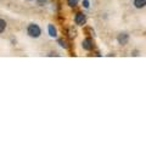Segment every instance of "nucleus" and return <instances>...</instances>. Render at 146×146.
<instances>
[{"label": "nucleus", "mask_w": 146, "mask_h": 146, "mask_svg": "<svg viewBox=\"0 0 146 146\" xmlns=\"http://www.w3.org/2000/svg\"><path fill=\"white\" fill-rule=\"evenodd\" d=\"M27 35L33 39H36L42 35V28L36 23H29L27 27Z\"/></svg>", "instance_id": "f257e3e1"}, {"label": "nucleus", "mask_w": 146, "mask_h": 146, "mask_svg": "<svg viewBox=\"0 0 146 146\" xmlns=\"http://www.w3.org/2000/svg\"><path fill=\"white\" fill-rule=\"evenodd\" d=\"M74 23L77 26H84L86 23V16L83 12H77L74 15Z\"/></svg>", "instance_id": "f03ea898"}, {"label": "nucleus", "mask_w": 146, "mask_h": 146, "mask_svg": "<svg viewBox=\"0 0 146 146\" xmlns=\"http://www.w3.org/2000/svg\"><path fill=\"white\" fill-rule=\"evenodd\" d=\"M82 48L86 51H91L94 49V40L91 38H85L83 42H82Z\"/></svg>", "instance_id": "7ed1b4c3"}, {"label": "nucleus", "mask_w": 146, "mask_h": 146, "mask_svg": "<svg viewBox=\"0 0 146 146\" xmlns=\"http://www.w3.org/2000/svg\"><path fill=\"white\" fill-rule=\"evenodd\" d=\"M117 42L119 45H127L128 42H129V34L123 32V33H119L117 36Z\"/></svg>", "instance_id": "20e7f679"}, {"label": "nucleus", "mask_w": 146, "mask_h": 146, "mask_svg": "<svg viewBox=\"0 0 146 146\" xmlns=\"http://www.w3.org/2000/svg\"><path fill=\"white\" fill-rule=\"evenodd\" d=\"M48 32H49V35L51 36V38H56L57 36V29L55 28L54 25H49L48 26Z\"/></svg>", "instance_id": "39448f33"}, {"label": "nucleus", "mask_w": 146, "mask_h": 146, "mask_svg": "<svg viewBox=\"0 0 146 146\" xmlns=\"http://www.w3.org/2000/svg\"><path fill=\"white\" fill-rule=\"evenodd\" d=\"M134 6L136 9H143L146 6V0H134Z\"/></svg>", "instance_id": "423d86ee"}, {"label": "nucleus", "mask_w": 146, "mask_h": 146, "mask_svg": "<svg viewBox=\"0 0 146 146\" xmlns=\"http://www.w3.org/2000/svg\"><path fill=\"white\" fill-rule=\"evenodd\" d=\"M6 29V21L3 20V18H0V34L4 33Z\"/></svg>", "instance_id": "0eeeda50"}, {"label": "nucleus", "mask_w": 146, "mask_h": 146, "mask_svg": "<svg viewBox=\"0 0 146 146\" xmlns=\"http://www.w3.org/2000/svg\"><path fill=\"white\" fill-rule=\"evenodd\" d=\"M57 44L60 45L62 49H68V44H67V42H66L65 39H62V38L58 39V40H57Z\"/></svg>", "instance_id": "6e6552de"}, {"label": "nucleus", "mask_w": 146, "mask_h": 146, "mask_svg": "<svg viewBox=\"0 0 146 146\" xmlns=\"http://www.w3.org/2000/svg\"><path fill=\"white\" fill-rule=\"evenodd\" d=\"M78 1L79 0H67V5L70 7H76L78 5Z\"/></svg>", "instance_id": "1a4fd4ad"}, {"label": "nucleus", "mask_w": 146, "mask_h": 146, "mask_svg": "<svg viewBox=\"0 0 146 146\" xmlns=\"http://www.w3.org/2000/svg\"><path fill=\"white\" fill-rule=\"evenodd\" d=\"M82 4H83V7H85V9H89V6H90L89 0H83V1H82Z\"/></svg>", "instance_id": "9d476101"}, {"label": "nucleus", "mask_w": 146, "mask_h": 146, "mask_svg": "<svg viewBox=\"0 0 146 146\" xmlns=\"http://www.w3.org/2000/svg\"><path fill=\"white\" fill-rule=\"evenodd\" d=\"M48 3V0H36V4H38L39 6H43L44 4H46Z\"/></svg>", "instance_id": "9b49d317"}, {"label": "nucleus", "mask_w": 146, "mask_h": 146, "mask_svg": "<svg viewBox=\"0 0 146 146\" xmlns=\"http://www.w3.org/2000/svg\"><path fill=\"white\" fill-rule=\"evenodd\" d=\"M131 55H133V56H139V51L138 50H134V51L131 52Z\"/></svg>", "instance_id": "f8f14e48"}, {"label": "nucleus", "mask_w": 146, "mask_h": 146, "mask_svg": "<svg viewBox=\"0 0 146 146\" xmlns=\"http://www.w3.org/2000/svg\"><path fill=\"white\" fill-rule=\"evenodd\" d=\"M27 1H34V0H27Z\"/></svg>", "instance_id": "ddd939ff"}]
</instances>
